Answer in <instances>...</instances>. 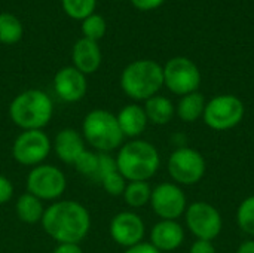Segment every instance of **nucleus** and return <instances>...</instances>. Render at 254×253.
<instances>
[{
    "label": "nucleus",
    "mask_w": 254,
    "mask_h": 253,
    "mask_svg": "<svg viewBox=\"0 0 254 253\" xmlns=\"http://www.w3.org/2000/svg\"><path fill=\"white\" fill-rule=\"evenodd\" d=\"M116 119H118L122 134L131 139H135L140 134H143V131L146 130L149 124L143 106L135 104V103L124 106L116 115Z\"/></svg>",
    "instance_id": "a211bd4d"
},
{
    "label": "nucleus",
    "mask_w": 254,
    "mask_h": 253,
    "mask_svg": "<svg viewBox=\"0 0 254 253\" xmlns=\"http://www.w3.org/2000/svg\"><path fill=\"white\" fill-rule=\"evenodd\" d=\"M52 149L60 161L73 166L86 148L82 133L73 128H64L57 133L52 142Z\"/></svg>",
    "instance_id": "2eb2a0df"
},
{
    "label": "nucleus",
    "mask_w": 254,
    "mask_h": 253,
    "mask_svg": "<svg viewBox=\"0 0 254 253\" xmlns=\"http://www.w3.org/2000/svg\"><path fill=\"white\" fill-rule=\"evenodd\" d=\"M205 104H207L205 97L199 91L186 94L180 98V101L176 107V115L183 122L192 124V122L198 121L199 118H202Z\"/></svg>",
    "instance_id": "aec40b11"
},
{
    "label": "nucleus",
    "mask_w": 254,
    "mask_h": 253,
    "mask_svg": "<svg viewBox=\"0 0 254 253\" xmlns=\"http://www.w3.org/2000/svg\"><path fill=\"white\" fill-rule=\"evenodd\" d=\"M64 12L73 19H85L94 13L97 0H61Z\"/></svg>",
    "instance_id": "393cba45"
},
{
    "label": "nucleus",
    "mask_w": 254,
    "mask_h": 253,
    "mask_svg": "<svg viewBox=\"0 0 254 253\" xmlns=\"http://www.w3.org/2000/svg\"><path fill=\"white\" fill-rule=\"evenodd\" d=\"M122 197L131 209H140L150 203L152 188L147 182H128Z\"/></svg>",
    "instance_id": "4be33fe9"
},
{
    "label": "nucleus",
    "mask_w": 254,
    "mask_h": 253,
    "mask_svg": "<svg viewBox=\"0 0 254 253\" xmlns=\"http://www.w3.org/2000/svg\"><path fill=\"white\" fill-rule=\"evenodd\" d=\"M237 253H254V240H247L240 245Z\"/></svg>",
    "instance_id": "f704fd0d"
},
{
    "label": "nucleus",
    "mask_w": 254,
    "mask_h": 253,
    "mask_svg": "<svg viewBox=\"0 0 254 253\" xmlns=\"http://www.w3.org/2000/svg\"><path fill=\"white\" fill-rule=\"evenodd\" d=\"M116 164L127 182H147L156 174L161 157L152 143L135 139L119 148Z\"/></svg>",
    "instance_id": "f03ea898"
},
{
    "label": "nucleus",
    "mask_w": 254,
    "mask_h": 253,
    "mask_svg": "<svg viewBox=\"0 0 254 253\" xmlns=\"http://www.w3.org/2000/svg\"><path fill=\"white\" fill-rule=\"evenodd\" d=\"M52 253H83L79 245L74 243H60Z\"/></svg>",
    "instance_id": "72a5a7b5"
},
{
    "label": "nucleus",
    "mask_w": 254,
    "mask_h": 253,
    "mask_svg": "<svg viewBox=\"0 0 254 253\" xmlns=\"http://www.w3.org/2000/svg\"><path fill=\"white\" fill-rule=\"evenodd\" d=\"M127 179L119 173V170L107 174L101 182L100 185L103 186V189L109 194V195H113V197H119L124 194L125 191V186H127Z\"/></svg>",
    "instance_id": "cd10ccee"
},
{
    "label": "nucleus",
    "mask_w": 254,
    "mask_h": 253,
    "mask_svg": "<svg viewBox=\"0 0 254 253\" xmlns=\"http://www.w3.org/2000/svg\"><path fill=\"white\" fill-rule=\"evenodd\" d=\"M164 86L162 66L153 60H137L129 63L121 75L122 91L135 101H146L156 95Z\"/></svg>",
    "instance_id": "20e7f679"
},
{
    "label": "nucleus",
    "mask_w": 254,
    "mask_h": 253,
    "mask_svg": "<svg viewBox=\"0 0 254 253\" xmlns=\"http://www.w3.org/2000/svg\"><path fill=\"white\" fill-rule=\"evenodd\" d=\"M162 221H177L188 209V200L177 183L164 182L152 189L149 203Z\"/></svg>",
    "instance_id": "f8f14e48"
},
{
    "label": "nucleus",
    "mask_w": 254,
    "mask_h": 253,
    "mask_svg": "<svg viewBox=\"0 0 254 253\" xmlns=\"http://www.w3.org/2000/svg\"><path fill=\"white\" fill-rule=\"evenodd\" d=\"M164 1L165 0H131L134 7H137L138 10H153V9H158Z\"/></svg>",
    "instance_id": "2f4dec72"
},
{
    "label": "nucleus",
    "mask_w": 254,
    "mask_h": 253,
    "mask_svg": "<svg viewBox=\"0 0 254 253\" xmlns=\"http://www.w3.org/2000/svg\"><path fill=\"white\" fill-rule=\"evenodd\" d=\"M54 103L42 89L19 92L9 104V118L22 131L43 130L52 119Z\"/></svg>",
    "instance_id": "7ed1b4c3"
},
{
    "label": "nucleus",
    "mask_w": 254,
    "mask_h": 253,
    "mask_svg": "<svg viewBox=\"0 0 254 253\" xmlns=\"http://www.w3.org/2000/svg\"><path fill=\"white\" fill-rule=\"evenodd\" d=\"M15 212L21 222L31 225V224L42 222L45 207L42 204V200L31 195L30 192H25V194L19 195V198L16 200Z\"/></svg>",
    "instance_id": "412c9836"
},
{
    "label": "nucleus",
    "mask_w": 254,
    "mask_h": 253,
    "mask_svg": "<svg viewBox=\"0 0 254 253\" xmlns=\"http://www.w3.org/2000/svg\"><path fill=\"white\" fill-rule=\"evenodd\" d=\"M98 158H100V152H92V151L85 149L83 154L76 160V163L73 166L77 173H80L92 180V177L97 171V167H98Z\"/></svg>",
    "instance_id": "bb28decb"
},
{
    "label": "nucleus",
    "mask_w": 254,
    "mask_h": 253,
    "mask_svg": "<svg viewBox=\"0 0 254 253\" xmlns=\"http://www.w3.org/2000/svg\"><path fill=\"white\" fill-rule=\"evenodd\" d=\"M73 67H76L80 73L92 75L100 69L101 64V49L97 42L80 37L71 49Z\"/></svg>",
    "instance_id": "f3484780"
},
{
    "label": "nucleus",
    "mask_w": 254,
    "mask_h": 253,
    "mask_svg": "<svg viewBox=\"0 0 254 253\" xmlns=\"http://www.w3.org/2000/svg\"><path fill=\"white\" fill-rule=\"evenodd\" d=\"M143 109L146 112L147 121L155 125H165L176 115V106L173 104V101L159 94L146 100Z\"/></svg>",
    "instance_id": "6ab92c4d"
},
{
    "label": "nucleus",
    "mask_w": 254,
    "mask_h": 253,
    "mask_svg": "<svg viewBox=\"0 0 254 253\" xmlns=\"http://www.w3.org/2000/svg\"><path fill=\"white\" fill-rule=\"evenodd\" d=\"M167 169H168L171 179L177 185L190 186V185L198 183L204 177L205 170H207V163L201 152H198L196 149L183 146V148L176 149L170 155Z\"/></svg>",
    "instance_id": "0eeeda50"
},
{
    "label": "nucleus",
    "mask_w": 254,
    "mask_h": 253,
    "mask_svg": "<svg viewBox=\"0 0 254 253\" xmlns=\"http://www.w3.org/2000/svg\"><path fill=\"white\" fill-rule=\"evenodd\" d=\"M67 188L64 173L49 164H40L30 170L27 174V192L42 201L58 200Z\"/></svg>",
    "instance_id": "1a4fd4ad"
},
{
    "label": "nucleus",
    "mask_w": 254,
    "mask_h": 253,
    "mask_svg": "<svg viewBox=\"0 0 254 253\" xmlns=\"http://www.w3.org/2000/svg\"><path fill=\"white\" fill-rule=\"evenodd\" d=\"M253 1H254V0H253Z\"/></svg>",
    "instance_id": "c9c22d12"
},
{
    "label": "nucleus",
    "mask_w": 254,
    "mask_h": 253,
    "mask_svg": "<svg viewBox=\"0 0 254 253\" xmlns=\"http://www.w3.org/2000/svg\"><path fill=\"white\" fill-rule=\"evenodd\" d=\"M244 113L246 106L240 97L232 94H222L207 101L202 119L211 130L226 131L235 128L243 121Z\"/></svg>",
    "instance_id": "423d86ee"
},
{
    "label": "nucleus",
    "mask_w": 254,
    "mask_h": 253,
    "mask_svg": "<svg viewBox=\"0 0 254 253\" xmlns=\"http://www.w3.org/2000/svg\"><path fill=\"white\" fill-rule=\"evenodd\" d=\"M185 230L177 221H159L150 231V245L159 252H173L183 245Z\"/></svg>",
    "instance_id": "dca6fc26"
},
{
    "label": "nucleus",
    "mask_w": 254,
    "mask_h": 253,
    "mask_svg": "<svg viewBox=\"0 0 254 253\" xmlns=\"http://www.w3.org/2000/svg\"><path fill=\"white\" fill-rule=\"evenodd\" d=\"M54 89L63 101H80L88 89L86 76L73 66L63 67L54 76Z\"/></svg>",
    "instance_id": "4468645a"
},
{
    "label": "nucleus",
    "mask_w": 254,
    "mask_h": 253,
    "mask_svg": "<svg viewBox=\"0 0 254 253\" xmlns=\"http://www.w3.org/2000/svg\"><path fill=\"white\" fill-rule=\"evenodd\" d=\"M82 136L88 145L103 154L121 148L125 139L116 115L104 109H94L86 113L82 122Z\"/></svg>",
    "instance_id": "39448f33"
},
{
    "label": "nucleus",
    "mask_w": 254,
    "mask_h": 253,
    "mask_svg": "<svg viewBox=\"0 0 254 253\" xmlns=\"http://www.w3.org/2000/svg\"><path fill=\"white\" fill-rule=\"evenodd\" d=\"M186 227L198 240L213 242L222 233L223 221L220 212L207 201H195L185 212Z\"/></svg>",
    "instance_id": "9b49d317"
},
{
    "label": "nucleus",
    "mask_w": 254,
    "mask_h": 253,
    "mask_svg": "<svg viewBox=\"0 0 254 253\" xmlns=\"http://www.w3.org/2000/svg\"><path fill=\"white\" fill-rule=\"evenodd\" d=\"M24 27L21 21L12 13H0V43L13 45L22 39Z\"/></svg>",
    "instance_id": "5701e85b"
},
{
    "label": "nucleus",
    "mask_w": 254,
    "mask_h": 253,
    "mask_svg": "<svg viewBox=\"0 0 254 253\" xmlns=\"http://www.w3.org/2000/svg\"><path fill=\"white\" fill-rule=\"evenodd\" d=\"M45 233L60 243L79 245L91 230V215L79 201L63 200L45 209L42 218Z\"/></svg>",
    "instance_id": "f257e3e1"
},
{
    "label": "nucleus",
    "mask_w": 254,
    "mask_h": 253,
    "mask_svg": "<svg viewBox=\"0 0 254 253\" xmlns=\"http://www.w3.org/2000/svg\"><path fill=\"white\" fill-rule=\"evenodd\" d=\"M124 253H161L153 245L150 243H146V242H141L132 248H128Z\"/></svg>",
    "instance_id": "473e14b6"
},
{
    "label": "nucleus",
    "mask_w": 254,
    "mask_h": 253,
    "mask_svg": "<svg viewBox=\"0 0 254 253\" xmlns=\"http://www.w3.org/2000/svg\"><path fill=\"white\" fill-rule=\"evenodd\" d=\"M146 227L143 219L134 212H121L110 222V237L125 249L143 242Z\"/></svg>",
    "instance_id": "ddd939ff"
},
{
    "label": "nucleus",
    "mask_w": 254,
    "mask_h": 253,
    "mask_svg": "<svg viewBox=\"0 0 254 253\" xmlns=\"http://www.w3.org/2000/svg\"><path fill=\"white\" fill-rule=\"evenodd\" d=\"M12 195H13V185H12V182L6 176L0 174V206H3L7 201H10Z\"/></svg>",
    "instance_id": "c756f323"
},
{
    "label": "nucleus",
    "mask_w": 254,
    "mask_h": 253,
    "mask_svg": "<svg viewBox=\"0 0 254 253\" xmlns=\"http://www.w3.org/2000/svg\"><path fill=\"white\" fill-rule=\"evenodd\" d=\"M52 142L43 130L22 131L12 145L13 160L25 167L40 166L51 154Z\"/></svg>",
    "instance_id": "9d476101"
},
{
    "label": "nucleus",
    "mask_w": 254,
    "mask_h": 253,
    "mask_svg": "<svg viewBox=\"0 0 254 253\" xmlns=\"http://www.w3.org/2000/svg\"><path fill=\"white\" fill-rule=\"evenodd\" d=\"M164 85L176 95H186L198 91L201 85V72L198 66L186 57H174L162 67Z\"/></svg>",
    "instance_id": "6e6552de"
},
{
    "label": "nucleus",
    "mask_w": 254,
    "mask_h": 253,
    "mask_svg": "<svg viewBox=\"0 0 254 253\" xmlns=\"http://www.w3.org/2000/svg\"><path fill=\"white\" fill-rule=\"evenodd\" d=\"M237 224L249 236L254 237V195L247 197L237 210Z\"/></svg>",
    "instance_id": "a878e982"
},
{
    "label": "nucleus",
    "mask_w": 254,
    "mask_h": 253,
    "mask_svg": "<svg viewBox=\"0 0 254 253\" xmlns=\"http://www.w3.org/2000/svg\"><path fill=\"white\" fill-rule=\"evenodd\" d=\"M107 31V22L103 15L100 13H91L82 21V34L85 39L98 42L101 37H104Z\"/></svg>",
    "instance_id": "b1692460"
},
{
    "label": "nucleus",
    "mask_w": 254,
    "mask_h": 253,
    "mask_svg": "<svg viewBox=\"0 0 254 253\" xmlns=\"http://www.w3.org/2000/svg\"><path fill=\"white\" fill-rule=\"evenodd\" d=\"M189 253H216V248H214L213 242H208V240H196L190 246V252Z\"/></svg>",
    "instance_id": "7c9ffc66"
},
{
    "label": "nucleus",
    "mask_w": 254,
    "mask_h": 253,
    "mask_svg": "<svg viewBox=\"0 0 254 253\" xmlns=\"http://www.w3.org/2000/svg\"><path fill=\"white\" fill-rule=\"evenodd\" d=\"M118 170V164H116V158H113L112 155L109 154H103L100 152V158H98V167H97V171L92 177L94 182L100 183L107 174L113 173Z\"/></svg>",
    "instance_id": "c85d7f7f"
}]
</instances>
